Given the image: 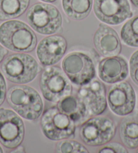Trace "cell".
Segmentation results:
<instances>
[{"mask_svg":"<svg viewBox=\"0 0 138 153\" xmlns=\"http://www.w3.org/2000/svg\"><path fill=\"white\" fill-rule=\"evenodd\" d=\"M62 70L69 80L77 86L89 83L95 76V68L89 55L82 52H72L64 58Z\"/></svg>","mask_w":138,"mask_h":153,"instance_id":"obj_7","label":"cell"},{"mask_svg":"<svg viewBox=\"0 0 138 153\" xmlns=\"http://www.w3.org/2000/svg\"><path fill=\"white\" fill-rule=\"evenodd\" d=\"M42 1H44V2H47V3H53V2H54L56 1V0H41Z\"/></svg>","mask_w":138,"mask_h":153,"instance_id":"obj_27","label":"cell"},{"mask_svg":"<svg viewBox=\"0 0 138 153\" xmlns=\"http://www.w3.org/2000/svg\"><path fill=\"white\" fill-rule=\"evenodd\" d=\"M7 101L13 109L27 120H35L40 117L44 103L38 92L30 86H14L6 94Z\"/></svg>","mask_w":138,"mask_h":153,"instance_id":"obj_1","label":"cell"},{"mask_svg":"<svg viewBox=\"0 0 138 153\" xmlns=\"http://www.w3.org/2000/svg\"><path fill=\"white\" fill-rule=\"evenodd\" d=\"M129 69L132 80L138 86V50L131 55L129 61Z\"/></svg>","mask_w":138,"mask_h":153,"instance_id":"obj_22","label":"cell"},{"mask_svg":"<svg viewBox=\"0 0 138 153\" xmlns=\"http://www.w3.org/2000/svg\"><path fill=\"white\" fill-rule=\"evenodd\" d=\"M116 127L114 121L106 117H95L84 122L79 136L85 144L99 146L107 144L115 136Z\"/></svg>","mask_w":138,"mask_h":153,"instance_id":"obj_8","label":"cell"},{"mask_svg":"<svg viewBox=\"0 0 138 153\" xmlns=\"http://www.w3.org/2000/svg\"><path fill=\"white\" fill-rule=\"evenodd\" d=\"M39 86L44 98L52 102L70 95L73 90L67 76L57 66L47 67L43 71Z\"/></svg>","mask_w":138,"mask_h":153,"instance_id":"obj_6","label":"cell"},{"mask_svg":"<svg viewBox=\"0 0 138 153\" xmlns=\"http://www.w3.org/2000/svg\"><path fill=\"white\" fill-rule=\"evenodd\" d=\"M8 53V51L0 45V63L3 61L4 57H6V55Z\"/></svg>","mask_w":138,"mask_h":153,"instance_id":"obj_25","label":"cell"},{"mask_svg":"<svg viewBox=\"0 0 138 153\" xmlns=\"http://www.w3.org/2000/svg\"><path fill=\"white\" fill-rule=\"evenodd\" d=\"M107 101L111 111L119 116H125L134 111L135 106V93L127 82H122L110 86Z\"/></svg>","mask_w":138,"mask_h":153,"instance_id":"obj_11","label":"cell"},{"mask_svg":"<svg viewBox=\"0 0 138 153\" xmlns=\"http://www.w3.org/2000/svg\"><path fill=\"white\" fill-rule=\"evenodd\" d=\"M57 107L75 124L83 122L90 115L83 101L78 96L68 95L58 102Z\"/></svg>","mask_w":138,"mask_h":153,"instance_id":"obj_16","label":"cell"},{"mask_svg":"<svg viewBox=\"0 0 138 153\" xmlns=\"http://www.w3.org/2000/svg\"><path fill=\"white\" fill-rule=\"evenodd\" d=\"M26 20L37 33L41 35H52L60 30L62 19L59 10L51 4L37 3L26 13Z\"/></svg>","mask_w":138,"mask_h":153,"instance_id":"obj_4","label":"cell"},{"mask_svg":"<svg viewBox=\"0 0 138 153\" xmlns=\"http://www.w3.org/2000/svg\"><path fill=\"white\" fill-rule=\"evenodd\" d=\"M94 43L98 51L103 56H116L121 51V43L117 33L104 24H100L95 31Z\"/></svg>","mask_w":138,"mask_h":153,"instance_id":"obj_15","label":"cell"},{"mask_svg":"<svg viewBox=\"0 0 138 153\" xmlns=\"http://www.w3.org/2000/svg\"><path fill=\"white\" fill-rule=\"evenodd\" d=\"M56 152L60 153H88L86 147L77 141L64 140L58 142L56 146Z\"/></svg>","mask_w":138,"mask_h":153,"instance_id":"obj_21","label":"cell"},{"mask_svg":"<svg viewBox=\"0 0 138 153\" xmlns=\"http://www.w3.org/2000/svg\"><path fill=\"white\" fill-rule=\"evenodd\" d=\"M2 152H3V150H2V147L0 146V153H2Z\"/></svg>","mask_w":138,"mask_h":153,"instance_id":"obj_28","label":"cell"},{"mask_svg":"<svg viewBox=\"0 0 138 153\" xmlns=\"http://www.w3.org/2000/svg\"><path fill=\"white\" fill-rule=\"evenodd\" d=\"M128 74V64L121 57H106L98 64V76L106 83L115 84L123 81Z\"/></svg>","mask_w":138,"mask_h":153,"instance_id":"obj_14","label":"cell"},{"mask_svg":"<svg viewBox=\"0 0 138 153\" xmlns=\"http://www.w3.org/2000/svg\"><path fill=\"white\" fill-rule=\"evenodd\" d=\"M6 83L4 76L0 72V106L3 104L6 97Z\"/></svg>","mask_w":138,"mask_h":153,"instance_id":"obj_24","label":"cell"},{"mask_svg":"<svg viewBox=\"0 0 138 153\" xmlns=\"http://www.w3.org/2000/svg\"><path fill=\"white\" fill-rule=\"evenodd\" d=\"M94 14L102 22L118 25L133 16L128 0H95Z\"/></svg>","mask_w":138,"mask_h":153,"instance_id":"obj_10","label":"cell"},{"mask_svg":"<svg viewBox=\"0 0 138 153\" xmlns=\"http://www.w3.org/2000/svg\"><path fill=\"white\" fill-rule=\"evenodd\" d=\"M30 0H0V20L16 18L25 12Z\"/></svg>","mask_w":138,"mask_h":153,"instance_id":"obj_19","label":"cell"},{"mask_svg":"<svg viewBox=\"0 0 138 153\" xmlns=\"http://www.w3.org/2000/svg\"><path fill=\"white\" fill-rule=\"evenodd\" d=\"M65 14L75 20H81L88 16L93 6V0H62Z\"/></svg>","mask_w":138,"mask_h":153,"instance_id":"obj_18","label":"cell"},{"mask_svg":"<svg viewBox=\"0 0 138 153\" xmlns=\"http://www.w3.org/2000/svg\"><path fill=\"white\" fill-rule=\"evenodd\" d=\"M67 49V42L60 35L45 37L37 47V55L41 64L50 66L56 64L63 57Z\"/></svg>","mask_w":138,"mask_h":153,"instance_id":"obj_13","label":"cell"},{"mask_svg":"<svg viewBox=\"0 0 138 153\" xmlns=\"http://www.w3.org/2000/svg\"><path fill=\"white\" fill-rule=\"evenodd\" d=\"M37 43L33 30L21 21H7L0 26V43L11 51L31 52L35 49Z\"/></svg>","mask_w":138,"mask_h":153,"instance_id":"obj_2","label":"cell"},{"mask_svg":"<svg viewBox=\"0 0 138 153\" xmlns=\"http://www.w3.org/2000/svg\"><path fill=\"white\" fill-rule=\"evenodd\" d=\"M98 152L100 153H127V149L123 145L118 143V142H111L104 146Z\"/></svg>","mask_w":138,"mask_h":153,"instance_id":"obj_23","label":"cell"},{"mask_svg":"<svg viewBox=\"0 0 138 153\" xmlns=\"http://www.w3.org/2000/svg\"><path fill=\"white\" fill-rule=\"evenodd\" d=\"M77 96L83 101L91 115H101L106 109L105 86L98 79H93L89 83L81 86Z\"/></svg>","mask_w":138,"mask_h":153,"instance_id":"obj_12","label":"cell"},{"mask_svg":"<svg viewBox=\"0 0 138 153\" xmlns=\"http://www.w3.org/2000/svg\"><path fill=\"white\" fill-rule=\"evenodd\" d=\"M121 36L127 45L138 47V16L132 18L123 26Z\"/></svg>","mask_w":138,"mask_h":153,"instance_id":"obj_20","label":"cell"},{"mask_svg":"<svg viewBox=\"0 0 138 153\" xmlns=\"http://www.w3.org/2000/svg\"><path fill=\"white\" fill-rule=\"evenodd\" d=\"M41 128L44 135L54 141L73 137L76 130L73 121L56 106L49 108L43 113Z\"/></svg>","mask_w":138,"mask_h":153,"instance_id":"obj_5","label":"cell"},{"mask_svg":"<svg viewBox=\"0 0 138 153\" xmlns=\"http://www.w3.org/2000/svg\"><path fill=\"white\" fill-rule=\"evenodd\" d=\"M131 3L134 4V6H135L138 8V0H131Z\"/></svg>","mask_w":138,"mask_h":153,"instance_id":"obj_26","label":"cell"},{"mask_svg":"<svg viewBox=\"0 0 138 153\" xmlns=\"http://www.w3.org/2000/svg\"><path fill=\"white\" fill-rule=\"evenodd\" d=\"M25 126L22 119L12 110L0 109V143L9 149H16L22 143Z\"/></svg>","mask_w":138,"mask_h":153,"instance_id":"obj_9","label":"cell"},{"mask_svg":"<svg viewBox=\"0 0 138 153\" xmlns=\"http://www.w3.org/2000/svg\"><path fill=\"white\" fill-rule=\"evenodd\" d=\"M121 141L130 149L138 147V112L127 115L121 120L119 127Z\"/></svg>","mask_w":138,"mask_h":153,"instance_id":"obj_17","label":"cell"},{"mask_svg":"<svg viewBox=\"0 0 138 153\" xmlns=\"http://www.w3.org/2000/svg\"><path fill=\"white\" fill-rule=\"evenodd\" d=\"M2 70L9 81L16 84H26L35 78L41 68L31 55L15 53L5 58Z\"/></svg>","mask_w":138,"mask_h":153,"instance_id":"obj_3","label":"cell"}]
</instances>
